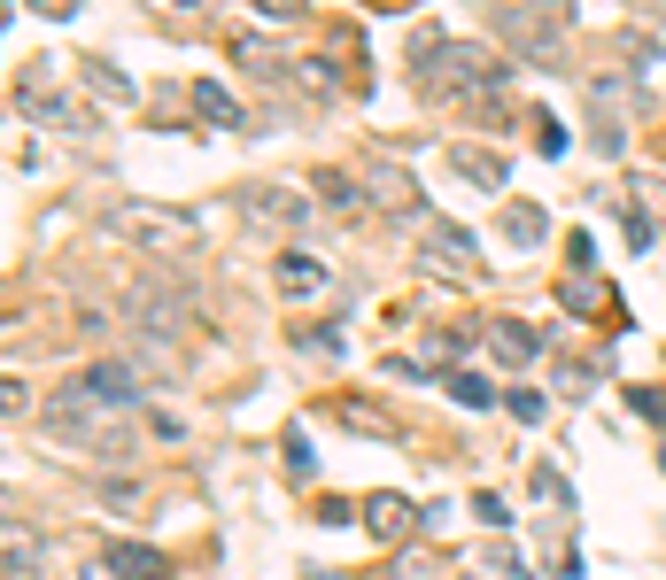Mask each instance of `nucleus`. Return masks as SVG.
Segmentation results:
<instances>
[{"mask_svg": "<svg viewBox=\"0 0 666 580\" xmlns=\"http://www.w3.org/2000/svg\"><path fill=\"white\" fill-rule=\"evenodd\" d=\"M419 264L434 272V279H473V233H458L450 217H419Z\"/></svg>", "mask_w": 666, "mask_h": 580, "instance_id": "obj_6", "label": "nucleus"}, {"mask_svg": "<svg viewBox=\"0 0 666 580\" xmlns=\"http://www.w3.org/2000/svg\"><path fill=\"white\" fill-rule=\"evenodd\" d=\"M148 16H164V23H209L217 16V0H140Z\"/></svg>", "mask_w": 666, "mask_h": 580, "instance_id": "obj_18", "label": "nucleus"}, {"mask_svg": "<svg viewBox=\"0 0 666 580\" xmlns=\"http://www.w3.org/2000/svg\"><path fill=\"white\" fill-rule=\"evenodd\" d=\"M380 209H411V217H427L419 209V186H411V170H395V163H372V186H364Z\"/></svg>", "mask_w": 666, "mask_h": 580, "instance_id": "obj_11", "label": "nucleus"}, {"mask_svg": "<svg viewBox=\"0 0 666 580\" xmlns=\"http://www.w3.org/2000/svg\"><path fill=\"white\" fill-rule=\"evenodd\" d=\"M489 348H497V364L519 372V364H535V356H542V333H535V325H519V317H497V325H489Z\"/></svg>", "mask_w": 666, "mask_h": 580, "instance_id": "obj_10", "label": "nucleus"}, {"mask_svg": "<svg viewBox=\"0 0 666 580\" xmlns=\"http://www.w3.org/2000/svg\"><path fill=\"white\" fill-rule=\"evenodd\" d=\"M280 294H287V302H311V294H326V264L287 248V256H280Z\"/></svg>", "mask_w": 666, "mask_h": 580, "instance_id": "obj_12", "label": "nucleus"}, {"mask_svg": "<svg viewBox=\"0 0 666 580\" xmlns=\"http://www.w3.org/2000/svg\"><path fill=\"white\" fill-rule=\"evenodd\" d=\"M659 472H666V434H659Z\"/></svg>", "mask_w": 666, "mask_h": 580, "instance_id": "obj_33", "label": "nucleus"}, {"mask_svg": "<svg viewBox=\"0 0 666 580\" xmlns=\"http://www.w3.org/2000/svg\"><path fill=\"white\" fill-rule=\"evenodd\" d=\"M503 411H511L519 426H535V419H542V395H535V387H511V395H503Z\"/></svg>", "mask_w": 666, "mask_h": 580, "instance_id": "obj_22", "label": "nucleus"}, {"mask_svg": "<svg viewBox=\"0 0 666 580\" xmlns=\"http://www.w3.org/2000/svg\"><path fill=\"white\" fill-rule=\"evenodd\" d=\"M535 495H542V503H566V472H558V464H535Z\"/></svg>", "mask_w": 666, "mask_h": 580, "instance_id": "obj_23", "label": "nucleus"}, {"mask_svg": "<svg viewBox=\"0 0 666 580\" xmlns=\"http://www.w3.org/2000/svg\"><path fill=\"white\" fill-rule=\"evenodd\" d=\"M411 519H419V503H411V495H372V503H364V527H372L380 542L411 534Z\"/></svg>", "mask_w": 666, "mask_h": 580, "instance_id": "obj_13", "label": "nucleus"}, {"mask_svg": "<svg viewBox=\"0 0 666 580\" xmlns=\"http://www.w3.org/2000/svg\"><path fill=\"white\" fill-rule=\"evenodd\" d=\"M311 186H319V201H326V209H341V217H364V209H372V194H364L356 178H341V170H319Z\"/></svg>", "mask_w": 666, "mask_h": 580, "instance_id": "obj_15", "label": "nucleus"}, {"mask_svg": "<svg viewBox=\"0 0 666 580\" xmlns=\"http://www.w3.org/2000/svg\"><path fill=\"white\" fill-rule=\"evenodd\" d=\"M636 109H644V78L628 70V78H589V155H620L628 147V125H636Z\"/></svg>", "mask_w": 666, "mask_h": 580, "instance_id": "obj_5", "label": "nucleus"}, {"mask_svg": "<svg viewBox=\"0 0 666 580\" xmlns=\"http://www.w3.org/2000/svg\"><path fill=\"white\" fill-rule=\"evenodd\" d=\"M186 101H194V117H202V125H225V132H256V125H248V109H241V101H233L217 78H194V86H186Z\"/></svg>", "mask_w": 666, "mask_h": 580, "instance_id": "obj_7", "label": "nucleus"}, {"mask_svg": "<svg viewBox=\"0 0 666 580\" xmlns=\"http://www.w3.org/2000/svg\"><path fill=\"white\" fill-rule=\"evenodd\" d=\"M148 434H156V441H186V426H178L170 411H156V419H148Z\"/></svg>", "mask_w": 666, "mask_h": 580, "instance_id": "obj_31", "label": "nucleus"}, {"mask_svg": "<svg viewBox=\"0 0 666 580\" xmlns=\"http://www.w3.org/2000/svg\"><path fill=\"white\" fill-rule=\"evenodd\" d=\"M535 125H542V132H535V147H542V155H566V132H558V117H535Z\"/></svg>", "mask_w": 666, "mask_h": 580, "instance_id": "obj_26", "label": "nucleus"}, {"mask_svg": "<svg viewBox=\"0 0 666 580\" xmlns=\"http://www.w3.org/2000/svg\"><path fill=\"white\" fill-rule=\"evenodd\" d=\"M503 240H519V248H542V240H550V217H542L535 201H503Z\"/></svg>", "mask_w": 666, "mask_h": 580, "instance_id": "obj_16", "label": "nucleus"}, {"mask_svg": "<svg viewBox=\"0 0 666 580\" xmlns=\"http://www.w3.org/2000/svg\"><path fill=\"white\" fill-rule=\"evenodd\" d=\"M628 403H636V411H644V419H659V426H666V395H659V387H636V395H628Z\"/></svg>", "mask_w": 666, "mask_h": 580, "instance_id": "obj_27", "label": "nucleus"}, {"mask_svg": "<svg viewBox=\"0 0 666 580\" xmlns=\"http://www.w3.org/2000/svg\"><path fill=\"white\" fill-rule=\"evenodd\" d=\"M411 86L427 94V101H497L503 94V62L489 47H473V39H450V31H427L419 47H411Z\"/></svg>", "mask_w": 666, "mask_h": 580, "instance_id": "obj_1", "label": "nucleus"}, {"mask_svg": "<svg viewBox=\"0 0 666 580\" xmlns=\"http://www.w3.org/2000/svg\"><path fill=\"white\" fill-rule=\"evenodd\" d=\"M442 387H450V395H458V403H466V411H489V403H497V387H489V380H481V372H450V380H442Z\"/></svg>", "mask_w": 666, "mask_h": 580, "instance_id": "obj_20", "label": "nucleus"}, {"mask_svg": "<svg viewBox=\"0 0 666 580\" xmlns=\"http://www.w3.org/2000/svg\"><path fill=\"white\" fill-rule=\"evenodd\" d=\"M86 94H101V101H133V78L109 70V62H86Z\"/></svg>", "mask_w": 666, "mask_h": 580, "instance_id": "obj_19", "label": "nucleus"}, {"mask_svg": "<svg viewBox=\"0 0 666 580\" xmlns=\"http://www.w3.org/2000/svg\"><path fill=\"white\" fill-rule=\"evenodd\" d=\"M248 8H256V16H272V23H280V16H303V0H248Z\"/></svg>", "mask_w": 666, "mask_h": 580, "instance_id": "obj_30", "label": "nucleus"}, {"mask_svg": "<svg viewBox=\"0 0 666 580\" xmlns=\"http://www.w3.org/2000/svg\"><path fill=\"white\" fill-rule=\"evenodd\" d=\"M101 566H109V580H170V558L148 542H109Z\"/></svg>", "mask_w": 666, "mask_h": 580, "instance_id": "obj_8", "label": "nucleus"}, {"mask_svg": "<svg viewBox=\"0 0 666 580\" xmlns=\"http://www.w3.org/2000/svg\"><path fill=\"white\" fill-rule=\"evenodd\" d=\"M101 225L125 248H148V256H194L202 248V217L194 209H170V201H117Z\"/></svg>", "mask_w": 666, "mask_h": 580, "instance_id": "obj_3", "label": "nucleus"}, {"mask_svg": "<svg viewBox=\"0 0 666 580\" xmlns=\"http://www.w3.org/2000/svg\"><path fill=\"white\" fill-rule=\"evenodd\" d=\"M497 39L519 55V62H535V70H566V62H574V31H566V16H558L550 0H503Z\"/></svg>", "mask_w": 666, "mask_h": 580, "instance_id": "obj_2", "label": "nucleus"}, {"mask_svg": "<svg viewBox=\"0 0 666 580\" xmlns=\"http://www.w3.org/2000/svg\"><path fill=\"white\" fill-rule=\"evenodd\" d=\"M450 170H458V178H466V186H503V155L497 147H450Z\"/></svg>", "mask_w": 666, "mask_h": 580, "instance_id": "obj_14", "label": "nucleus"}, {"mask_svg": "<svg viewBox=\"0 0 666 580\" xmlns=\"http://www.w3.org/2000/svg\"><path fill=\"white\" fill-rule=\"evenodd\" d=\"M241 209H248L256 225H280V233H295V225L311 217V209H303V194H272V186H248V194H241Z\"/></svg>", "mask_w": 666, "mask_h": 580, "instance_id": "obj_9", "label": "nucleus"}, {"mask_svg": "<svg viewBox=\"0 0 666 580\" xmlns=\"http://www.w3.org/2000/svg\"><path fill=\"white\" fill-rule=\"evenodd\" d=\"M473 511H481L489 527H503V519H511V503H503V495H473Z\"/></svg>", "mask_w": 666, "mask_h": 580, "instance_id": "obj_28", "label": "nucleus"}, {"mask_svg": "<svg viewBox=\"0 0 666 580\" xmlns=\"http://www.w3.org/2000/svg\"><path fill=\"white\" fill-rule=\"evenodd\" d=\"M558 294L574 302V317H589V302H597V287H581V279H566V287H558Z\"/></svg>", "mask_w": 666, "mask_h": 580, "instance_id": "obj_29", "label": "nucleus"}, {"mask_svg": "<svg viewBox=\"0 0 666 580\" xmlns=\"http://www.w3.org/2000/svg\"><path fill=\"white\" fill-rule=\"evenodd\" d=\"M31 566H39V550H31L23 534H8V573H31Z\"/></svg>", "mask_w": 666, "mask_h": 580, "instance_id": "obj_25", "label": "nucleus"}, {"mask_svg": "<svg viewBox=\"0 0 666 580\" xmlns=\"http://www.w3.org/2000/svg\"><path fill=\"white\" fill-rule=\"evenodd\" d=\"M148 380H156V372H140L133 356H94L86 372H70V380H62V395H55V403H70V411H109V419H117V411L148 403Z\"/></svg>", "mask_w": 666, "mask_h": 580, "instance_id": "obj_4", "label": "nucleus"}, {"mask_svg": "<svg viewBox=\"0 0 666 580\" xmlns=\"http://www.w3.org/2000/svg\"><path fill=\"white\" fill-rule=\"evenodd\" d=\"M295 86H303V94H319V101H341V70L319 62V55H295Z\"/></svg>", "mask_w": 666, "mask_h": 580, "instance_id": "obj_17", "label": "nucleus"}, {"mask_svg": "<svg viewBox=\"0 0 666 580\" xmlns=\"http://www.w3.org/2000/svg\"><path fill=\"white\" fill-rule=\"evenodd\" d=\"M31 8H39V16H55V23H70V16H78V0H31Z\"/></svg>", "mask_w": 666, "mask_h": 580, "instance_id": "obj_32", "label": "nucleus"}, {"mask_svg": "<svg viewBox=\"0 0 666 580\" xmlns=\"http://www.w3.org/2000/svg\"><path fill=\"white\" fill-rule=\"evenodd\" d=\"M101 503H109V511H117V519H133V511H140V503H148V495H140V488H133V480H101Z\"/></svg>", "mask_w": 666, "mask_h": 580, "instance_id": "obj_21", "label": "nucleus"}, {"mask_svg": "<svg viewBox=\"0 0 666 580\" xmlns=\"http://www.w3.org/2000/svg\"><path fill=\"white\" fill-rule=\"evenodd\" d=\"M628 240H636V248H652V240H659V225H652V209H644V201L628 209Z\"/></svg>", "mask_w": 666, "mask_h": 580, "instance_id": "obj_24", "label": "nucleus"}]
</instances>
